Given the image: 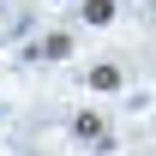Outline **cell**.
Wrapping results in <instances>:
<instances>
[{
    "mask_svg": "<svg viewBox=\"0 0 156 156\" xmlns=\"http://www.w3.org/2000/svg\"><path fill=\"white\" fill-rule=\"evenodd\" d=\"M66 54H72V36H66V30H48L42 48H36V60H66Z\"/></svg>",
    "mask_w": 156,
    "mask_h": 156,
    "instance_id": "obj_2",
    "label": "cell"
},
{
    "mask_svg": "<svg viewBox=\"0 0 156 156\" xmlns=\"http://www.w3.org/2000/svg\"><path fill=\"white\" fill-rule=\"evenodd\" d=\"M114 6H120V0H84L78 18H84V24H114Z\"/></svg>",
    "mask_w": 156,
    "mask_h": 156,
    "instance_id": "obj_3",
    "label": "cell"
},
{
    "mask_svg": "<svg viewBox=\"0 0 156 156\" xmlns=\"http://www.w3.org/2000/svg\"><path fill=\"white\" fill-rule=\"evenodd\" d=\"M72 138H78V144H96V150H102V144H108V120H102L96 108H78V114H72Z\"/></svg>",
    "mask_w": 156,
    "mask_h": 156,
    "instance_id": "obj_1",
    "label": "cell"
},
{
    "mask_svg": "<svg viewBox=\"0 0 156 156\" xmlns=\"http://www.w3.org/2000/svg\"><path fill=\"white\" fill-rule=\"evenodd\" d=\"M90 90H120V66H114V60L90 66Z\"/></svg>",
    "mask_w": 156,
    "mask_h": 156,
    "instance_id": "obj_4",
    "label": "cell"
}]
</instances>
